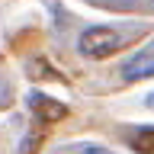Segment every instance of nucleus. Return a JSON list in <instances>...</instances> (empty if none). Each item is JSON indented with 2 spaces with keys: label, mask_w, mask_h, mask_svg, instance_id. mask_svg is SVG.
<instances>
[{
  "label": "nucleus",
  "mask_w": 154,
  "mask_h": 154,
  "mask_svg": "<svg viewBox=\"0 0 154 154\" xmlns=\"http://www.w3.org/2000/svg\"><path fill=\"white\" fill-rule=\"evenodd\" d=\"M148 106H154V93H151V96H148Z\"/></svg>",
  "instance_id": "1a4fd4ad"
},
{
  "label": "nucleus",
  "mask_w": 154,
  "mask_h": 154,
  "mask_svg": "<svg viewBox=\"0 0 154 154\" xmlns=\"http://www.w3.org/2000/svg\"><path fill=\"white\" fill-rule=\"evenodd\" d=\"M29 109H32V116H35L38 125H51V122L67 119V106L58 103V100H51V96H42V93L29 96Z\"/></svg>",
  "instance_id": "f03ea898"
},
{
  "label": "nucleus",
  "mask_w": 154,
  "mask_h": 154,
  "mask_svg": "<svg viewBox=\"0 0 154 154\" xmlns=\"http://www.w3.org/2000/svg\"><path fill=\"white\" fill-rule=\"evenodd\" d=\"M42 141H45V125H35V128L26 135V141L19 144V154H38Z\"/></svg>",
  "instance_id": "423d86ee"
},
{
  "label": "nucleus",
  "mask_w": 154,
  "mask_h": 154,
  "mask_svg": "<svg viewBox=\"0 0 154 154\" xmlns=\"http://www.w3.org/2000/svg\"><path fill=\"white\" fill-rule=\"evenodd\" d=\"M29 74L35 77V80H64V77L58 74L55 67L48 64V61H42V58H35V61H29Z\"/></svg>",
  "instance_id": "39448f33"
},
{
  "label": "nucleus",
  "mask_w": 154,
  "mask_h": 154,
  "mask_svg": "<svg viewBox=\"0 0 154 154\" xmlns=\"http://www.w3.org/2000/svg\"><path fill=\"white\" fill-rule=\"evenodd\" d=\"M84 154H109V151H106V148H87Z\"/></svg>",
  "instance_id": "6e6552de"
},
{
  "label": "nucleus",
  "mask_w": 154,
  "mask_h": 154,
  "mask_svg": "<svg viewBox=\"0 0 154 154\" xmlns=\"http://www.w3.org/2000/svg\"><path fill=\"white\" fill-rule=\"evenodd\" d=\"M119 45H122V35H119L116 29H109V26L87 29L84 35H80V42H77L80 55H87V58H109Z\"/></svg>",
  "instance_id": "f257e3e1"
},
{
  "label": "nucleus",
  "mask_w": 154,
  "mask_h": 154,
  "mask_svg": "<svg viewBox=\"0 0 154 154\" xmlns=\"http://www.w3.org/2000/svg\"><path fill=\"white\" fill-rule=\"evenodd\" d=\"M7 100H10V90H7V87H0V106H7Z\"/></svg>",
  "instance_id": "0eeeda50"
},
{
  "label": "nucleus",
  "mask_w": 154,
  "mask_h": 154,
  "mask_svg": "<svg viewBox=\"0 0 154 154\" xmlns=\"http://www.w3.org/2000/svg\"><path fill=\"white\" fill-rule=\"evenodd\" d=\"M128 144L135 154H154V128H132L128 132Z\"/></svg>",
  "instance_id": "20e7f679"
},
{
  "label": "nucleus",
  "mask_w": 154,
  "mask_h": 154,
  "mask_svg": "<svg viewBox=\"0 0 154 154\" xmlns=\"http://www.w3.org/2000/svg\"><path fill=\"white\" fill-rule=\"evenodd\" d=\"M122 77H125V80L154 77V51H135V55L122 64Z\"/></svg>",
  "instance_id": "7ed1b4c3"
}]
</instances>
